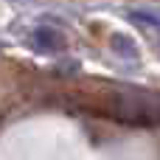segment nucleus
<instances>
[{
	"label": "nucleus",
	"instance_id": "obj_1",
	"mask_svg": "<svg viewBox=\"0 0 160 160\" xmlns=\"http://www.w3.org/2000/svg\"><path fill=\"white\" fill-rule=\"evenodd\" d=\"M34 45L39 51H59V48H65V37L56 28H37L34 31Z\"/></svg>",
	"mask_w": 160,
	"mask_h": 160
},
{
	"label": "nucleus",
	"instance_id": "obj_2",
	"mask_svg": "<svg viewBox=\"0 0 160 160\" xmlns=\"http://www.w3.org/2000/svg\"><path fill=\"white\" fill-rule=\"evenodd\" d=\"M112 48H115L118 53H124V56H132V59L138 56V48L129 42V37H121V34H115V37H112Z\"/></svg>",
	"mask_w": 160,
	"mask_h": 160
}]
</instances>
